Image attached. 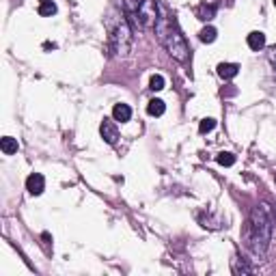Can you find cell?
<instances>
[{"label": "cell", "mask_w": 276, "mask_h": 276, "mask_svg": "<svg viewBox=\"0 0 276 276\" xmlns=\"http://www.w3.org/2000/svg\"><path fill=\"white\" fill-rule=\"evenodd\" d=\"M149 89L151 91H162L164 89V78H162L160 74H155V75H151V82H149Z\"/></svg>", "instance_id": "17"}, {"label": "cell", "mask_w": 276, "mask_h": 276, "mask_svg": "<svg viewBox=\"0 0 276 276\" xmlns=\"http://www.w3.org/2000/svg\"><path fill=\"white\" fill-rule=\"evenodd\" d=\"M110 41H112V48H115L117 54L125 56L129 52V46H132V30H129V24L125 20H121L117 24V28L112 30V35H110Z\"/></svg>", "instance_id": "4"}, {"label": "cell", "mask_w": 276, "mask_h": 276, "mask_svg": "<svg viewBox=\"0 0 276 276\" xmlns=\"http://www.w3.org/2000/svg\"><path fill=\"white\" fill-rule=\"evenodd\" d=\"M216 9H218L216 4H209V7H207V4H203V7L199 9V20H203V22L212 20L214 15H216Z\"/></svg>", "instance_id": "13"}, {"label": "cell", "mask_w": 276, "mask_h": 276, "mask_svg": "<svg viewBox=\"0 0 276 276\" xmlns=\"http://www.w3.org/2000/svg\"><path fill=\"white\" fill-rule=\"evenodd\" d=\"M237 74H240V65H235V63H223V65H218V75H220V78L231 80V78H235Z\"/></svg>", "instance_id": "8"}, {"label": "cell", "mask_w": 276, "mask_h": 276, "mask_svg": "<svg viewBox=\"0 0 276 276\" xmlns=\"http://www.w3.org/2000/svg\"><path fill=\"white\" fill-rule=\"evenodd\" d=\"M270 63H272V67H274V72H276V48L270 52Z\"/></svg>", "instance_id": "19"}, {"label": "cell", "mask_w": 276, "mask_h": 276, "mask_svg": "<svg viewBox=\"0 0 276 276\" xmlns=\"http://www.w3.org/2000/svg\"><path fill=\"white\" fill-rule=\"evenodd\" d=\"M56 13V4L52 0H39V15L43 18H50V15Z\"/></svg>", "instance_id": "12"}, {"label": "cell", "mask_w": 276, "mask_h": 276, "mask_svg": "<svg viewBox=\"0 0 276 276\" xmlns=\"http://www.w3.org/2000/svg\"><path fill=\"white\" fill-rule=\"evenodd\" d=\"M158 22H155V32H158V39L164 43V48L171 52L173 58H177L179 63H186L188 58H190V50H188V43L183 39L179 26H177V22L171 18L169 13H166V9L162 7L158 2Z\"/></svg>", "instance_id": "1"}, {"label": "cell", "mask_w": 276, "mask_h": 276, "mask_svg": "<svg viewBox=\"0 0 276 276\" xmlns=\"http://www.w3.org/2000/svg\"><path fill=\"white\" fill-rule=\"evenodd\" d=\"M216 160H218V164H223V166H233L235 164V155L229 153V151H226V153H225V151H223V153H218V158H216Z\"/></svg>", "instance_id": "15"}, {"label": "cell", "mask_w": 276, "mask_h": 276, "mask_svg": "<svg viewBox=\"0 0 276 276\" xmlns=\"http://www.w3.org/2000/svg\"><path fill=\"white\" fill-rule=\"evenodd\" d=\"M100 134H101V138H104L108 145H115V143H117V138H119L117 125L110 121V119H104V121H101V125H100Z\"/></svg>", "instance_id": "5"}, {"label": "cell", "mask_w": 276, "mask_h": 276, "mask_svg": "<svg viewBox=\"0 0 276 276\" xmlns=\"http://www.w3.org/2000/svg\"><path fill=\"white\" fill-rule=\"evenodd\" d=\"M43 188H46V179H43L41 173H32V175H28V179H26V190H28L30 194H41Z\"/></svg>", "instance_id": "6"}, {"label": "cell", "mask_w": 276, "mask_h": 276, "mask_svg": "<svg viewBox=\"0 0 276 276\" xmlns=\"http://www.w3.org/2000/svg\"><path fill=\"white\" fill-rule=\"evenodd\" d=\"M270 235H272V218L266 207H255L251 220L244 226V242L255 255H263L268 251Z\"/></svg>", "instance_id": "2"}, {"label": "cell", "mask_w": 276, "mask_h": 276, "mask_svg": "<svg viewBox=\"0 0 276 276\" xmlns=\"http://www.w3.org/2000/svg\"><path fill=\"white\" fill-rule=\"evenodd\" d=\"M164 110H166V106H164V101L162 100H151L147 104V112L151 117H162L164 115Z\"/></svg>", "instance_id": "11"}, {"label": "cell", "mask_w": 276, "mask_h": 276, "mask_svg": "<svg viewBox=\"0 0 276 276\" xmlns=\"http://www.w3.org/2000/svg\"><path fill=\"white\" fill-rule=\"evenodd\" d=\"M263 46H266V35H263L261 30H255V32L248 35V48H251V50L259 52Z\"/></svg>", "instance_id": "9"}, {"label": "cell", "mask_w": 276, "mask_h": 276, "mask_svg": "<svg viewBox=\"0 0 276 276\" xmlns=\"http://www.w3.org/2000/svg\"><path fill=\"white\" fill-rule=\"evenodd\" d=\"M0 149H2L4 155H13L18 153V140L11 138V136H4L2 140H0Z\"/></svg>", "instance_id": "10"}, {"label": "cell", "mask_w": 276, "mask_h": 276, "mask_svg": "<svg viewBox=\"0 0 276 276\" xmlns=\"http://www.w3.org/2000/svg\"><path fill=\"white\" fill-rule=\"evenodd\" d=\"M199 39H201L203 43H212L216 39V28L214 26H205V28L199 32Z\"/></svg>", "instance_id": "14"}, {"label": "cell", "mask_w": 276, "mask_h": 276, "mask_svg": "<svg viewBox=\"0 0 276 276\" xmlns=\"http://www.w3.org/2000/svg\"><path fill=\"white\" fill-rule=\"evenodd\" d=\"M112 117H115V121H121V123H127L129 119H132V108L127 104H117L112 108Z\"/></svg>", "instance_id": "7"}, {"label": "cell", "mask_w": 276, "mask_h": 276, "mask_svg": "<svg viewBox=\"0 0 276 276\" xmlns=\"http://www.w3.org/2000/svg\"><path fill=\"white\" fill-rule=\"evenodd\" d=\"M274 7H276V0H274Z\"/></svg>", "instance_id": "20"}, {"label": "cell", "mask_w": 276, "mask_h": 276, "mask_svg": "<svg viewBox=\"0 0 276 276\" xmlns=\"http://www.w3.org/2000/svg\"><path fill=\"white\" fill-rule=\"evenodd\" d=\"M233 272H235V274H251V272H252V268H251V266H246L244 261L240 263V259H233Z\"/></svg>", "instance_id": "16"}, {"label": "cell", "mask_w": 276, "mask_h": 276, "mask_svg": "<svg viewBox=\"0 0 276 276\" xmlns=\"http://www.w3.org/2000/svg\"><path fill=\"white\" fill-rule=\"evenodd\" d=\"M158 0H125V15L134 28H149L158 22Z\"/></svg>", "instance_id": "3"}, {"label": "cell", "mask_w": 276, "mask_h": 276, "mask_svg": "<svg viewBox=\"0 0 276 276\" xmlns=\"http://www.w3.org/2000/svg\"><path fill=\"white\" fill-rule=\"evenodd\" d=\"M214 125H216L214 119H203V121H201V127H199V132H201V134H207V132H212V129H214Z\"/></svg>", "instance_id": "18"}]
</instances>
